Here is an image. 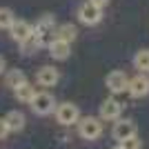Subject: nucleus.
Wrapping results in <instances>:
<instances>
[{"label": "nucleus", "instance_id": "1", "mask_svg": "<svg viewBox=\"0 0 149 149\" xmlns=\"http://www.w3.org/2000/svg\"><path fill=\"white\" fill-rule=\"evenodd\" d=\"M31 111L36 113V116H49L51 111H54V105H56V100H54V96L47 91H40L36 93L33 98H31Z\"/></svg>", "mask_w": 149, "mask_h": 149}, {"label": "nucleus", "instance_id": "2", "mask_svg": "<svg viewBox=\"0 0 149 149\" xmlns=\"http://www.w3.org/2000/svg\"><path fill=\"white\" fill-rule=\"evenodd\" d=\"M78 134H80L85 140H96L102 134V123L100 118H93V116H87L78 123Z\"/></svg>", "mask_w": 149, "mask_h": 149}, {"label": "nucleus", "instance_id": "3", "mask_svg": "<svg viewBox=\"0 0 149 149\" xmlns=\"http://www.w3.org/2000/svg\"><path fill=\"white\" fill-rule=\"evenodd\" d=\"M78 18H80L82 25H98L100 20H102V9L98 5H93V2H82L80 9H78Z\"/></svg>", "mask_w": 149, "mask_h": 149}, {"label": "nucleus", "instance_id": "4", "mask_svg": "<svg viewBox=\"0 0 149 149\" xmlns=\"http://www.w3.org/2000/svg\"><path fill=\"white\" fill-rule=\"evenodd\" d=\"M56 120L65 127H69V125L80 120V111H78V107L74 102H62V105L56 107Z\"/></svg>", "mask_w": 149, "mask_h": 149}, {"label": "nucleus", "instance_id": "5", "mask_svg": "<svg viewBox=\"0 0 149 149\" xmlns=\"http://www.w3.org/2000/svg\"><path fill=\"white\" fill-rule=\"evenodd\" d=\"M105 85H107V89L111 93H120V91H125V89L129 87V78H127L125 71H118V69H116L111 74H107Z\"/></svg>", "mask_w": 149, "mask_h": 149}, {"label": "nucleus", "instance_id": "6", "mask_svg": "<svg viewBox=\"0 0 149 149\" xmlns=\"http://www.w3.org/2000/svg\"><path fill=\"white\" fill-rule=\"evenodd\" d=\"M111 136L116 138L118 143H123L127 138H134L136 136V123H134V120H118V123L113 125Z\"/></svg>", "mask_w": 149, "mask_h": 149}, {"label": "nucleus", "instance_id": "7", "mask_svg": "<svg viewBox=\"0 0 149 149\" xmlns=\"http://www.w3.org/2000/svg\"><path fill=\"white\" fill-rule=\"evenodd\" d=\"M123 113V105L116 98H107L100 105V120H118Z\"/></svg>", "mask_w": 149, "mask_h": 149}, {"label": "nucleus", "instance_id": "8", "mask_svg": "<svg viewBox=\"0 0 149 149\" xmlns=\"http://www.w3.org/2000/svg\"><path fill=\"white\" fill-rule=\"evenodd\" d=\"M49 54L54 60H67L71 54V42L62 40V38H54L49 42Z\"/></svg>", "mask_w": 149, "mask_h": 149}, {"label": "nucleus", "instance_id": "9", "mask_svg": "<svg viewBox=\"0 0 149 149\" xmlns=\"http://www.w3.org/2000/svg\"><path fill=\"white\" fill-rule=\"evenodd\" d=\"M9 31H11V38H13V40L22 45L27 38L33 36V25H29L27 20H16V22L11 25V29H9Z\"/></svg>", "mask_w": 149, "mask_h": 149}, {"label": "nucleus", "instance_id": "10", "mask_svg": "<svg viewBox=\"0 0 149 149\" xmlns=\"http://www.w3.org/2000/svg\"><path fill=\"white\" fill-rule=\"evenodd\" d=\"M127 91H129L134 98H143V96H147V93H149V78L143 76V74H138L136 78H131V80H129Z\"/></svg>", "mask_w": 149, "mask_h": 149}, {"label": "nucleus", "instance_id": "11", "mask_svg": "<svg viewBox=\"0 0 149 149\" xmlns=\"http://www.w3.org/2000/svg\"><path fill=\"white\" fill-rule=\"evenodd\" d=\"M58 78H60V76H58V69L49 67V65H47V67H40L38 74H36V82L40 87H54L58 82Z\"/></svg>", "mask_w": 149, "mask_h": 149}, {"label": "nucleus", "instance_id": "12", "mask_svg": "<svg viewBox=\"0 0 149 149\" xmlns=\"http://www.w3.org/2000/svg\"><path fill=\"white\" fill-rule=\"evenodd\" d=\"M5 120H7V127H9V131H22L25 129V113L22 111H18V109H13V111H9L5 116Z\"/></svg>", "mask_w": 149, "mask_h": 149}, {"label": "nucleus", "instance_id": "13", "mask_svg": "<svg viewBox=\"0 0 149 149\" xmlns=\"http://www.w3.org/2000/svg\"><path fill=\"white\" fill-rule=\"evenodd\" d=\"M13 96L20 100V102H31V98L36 96V89L31 87L29 82H22L20 87H16L13 89Z\"/></svg>", "mask_w": 149, "mask_h": 149}, {"label": "nucleus", "instance_id": "14", "mask_svg": "<svg viewBox=\"0 0 149 149\" xmlns=\"http://www.w3.org/2000/svg\"><path fill=\"white\" fill-rule=\"evenodd\" d=\"M5 82H7V87L16 89V87H20L22 82H27V78H25V74H22L20 69H11V71H7Z\"/></svg>", "mask_w": 149, "mask_h": 149}, {"label": "nucleus", "instance_id": "15", "mask_svg": "<svg viewBox=\"0 0 149 149\" xmlns=\"http://www.w3.org/2000/svg\"><path fill=\"white\" fill-rule=\"evenodd\" d=\"M16 22V16L9 7H2L0 9V29H11V25Z\"/></svg>", "mask_w": 149, "mask_h": 149}, {"label": "nucleus", "instance_id": "16", "mask_svg": "<svg viewBox=\"0 0 149 149\" xmlns=\"http://www.w3.org/2000/svg\"><path fill=\"white\" fill-rule=\"evenodd\" d=\"M134 65H136V69H140V71H149V49H143L138 51L136 56H134Z\"/></svg>", "mask_w": 149, "mask_h": 149}, {"label": "nucleus", "instance_id": "17", "mask_svg": "<svg viewBox=\"0 0 149 149\" xmlns=\"http://www.w3.org/2000/svg\"><path fill=\"white\" fill-rule=\"evenodd\" d=\"M76 33H78V31H76L74 25H60V27H58V36L56 38H62V40L71 42V40L76 38Z\"/></svg>", "mask_w": 149, "mask_h": 149}, {"label": "nucleus", "instance_id": "18", "mask_svg": "<svg viewBox=\"0 0 149 149\" xmlns=\"http://www.w3.org/2000/svg\"><path fill=\"white\" fill-rule=\"evenodd\" d=\"M118 145H123V149H140V140H138V136L127 138V140H123V143H118Z\"/></svg>", "mask_w": 149, "mask_h": 149}, {"label": "nucleus", "instance_id": "19", "mask_svg": "<svg viewBox=\"0 0 149 149\" xmlns=\"http://www.w3.org/2000/svg\"><path fill=\"white\" fill-rule=\"evenodd\" d=\"M7 134H9V127H7V120L0 118V140H5Z\"/></svg>", "mask_w": 149, "mask_h": 149}, {"label": "nucleus", "instance_id": "20", "mask_svg": "<svg viewBox=\"0 0 149 149\" xmlns=\"http://www.w3.org/2000/svg\"><path fill=\"white\" fill-rule=\"evenodd\" d=\"M89 2H93V5H98L100 9H102V7H107V2H109V0H89Z\"/></svg>", "mask_w": 149, "mask_h": 149}, {"label": "nucleus", "instance_id": "21", "mask_svg": "<svg viewBox=\"0 0 149 149\" xmlns=\"http://www.w3.org/2000/svg\"><path fill=\"white\" fill-rule=\"evenodd\" d=\"M5 69H7V62H5V58L0 56V74H5Z\"/></svg>", "mask_w": 149, "mask_h": 149}, {"label": "nucleus", "instance_id": "22", "mask_svg": "<svg viewBox=\"0 0 149 149\" xmlns=\"http://www.w3.org/2000/svg\"><path fill=\"white\" fill-rule=\"evenodd\" d=\"M111 149H123V145H116V147H111Z\"/></svg>", "mask_w": 149, "mask_h": 149}]
</instances>
